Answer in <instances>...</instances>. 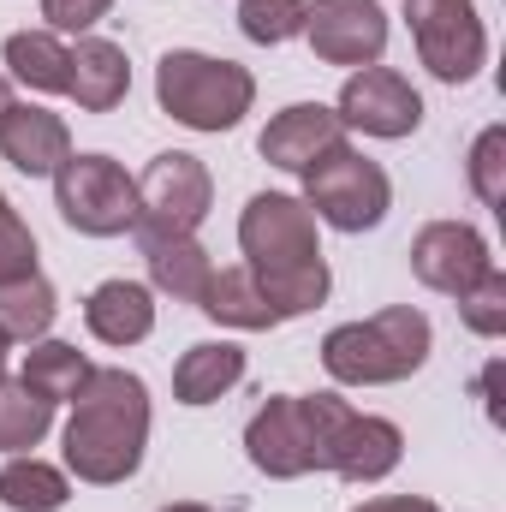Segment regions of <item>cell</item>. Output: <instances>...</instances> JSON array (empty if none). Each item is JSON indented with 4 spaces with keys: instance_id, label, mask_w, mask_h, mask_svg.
<instances>
[{
    "instance_id": "83f0119b",
    "label": "cell",
    "mask_w": 506,
    "mask_h": 512,
    "mask_svg": "<svg viewBox=\"0 0 506 512\" xmlns=\"http://www.w3.org/2000/svg\"><path fill=\"white\" fill-rule=\"evenodd\" d=\"M459 322L471 334H483V340H501L506 334V274L501 268H489L471 292H459Z\"/></svg>"
},
{
    "instance_id": "277c9868",
    "label": "cell",
    "mask_w": 506,
    "mask_h": 512,
    "mask_svg": "<svg viewBox=\"0 0 506 512\" xmlns=\"http://www.w3.org/2000/svg\"><path fill=\"white\" fill-rule=\"evenodd\" d=\"M352 405L340 393H274L245 423V453L262 477L292 483L310 471H328V441Z\"/></svg>"
},
{
    "instance_id": "9a60e30c",
    "label": "cell",
    "mask_w": 506,
    "mask_h": 512,
    "mask_svg": "<svg viewBox=\"0 0 506 512\" xmlns=\"http://www.w3.org/2000/svg\"><path fill=\"white\" fill-rule=\"evenodd\" d=\"M0 155H6L24 179H54V173L72 161V131H66L60 114L18 102V108L6 114V126H0Z\"/></svg>"
},
{
    "instance_id": "5bb4252c",
    "label": "cell",
    "mask_w": 506,
    "mask_h": 512,
    "mask_svg": "<svg viewBox=\"0 0 506 512\" xmlns=\"http://www.w3.org/2000/svg\"><path fill=\"white\" fill-rule=\"evenodd\" d=\"M334 143H346V126H340V114L334 108H322V102H292L286 114H274L262 137H256V149H262V161L268 167H280V173H304L316 155H328Z\"/></svg>"
},
{
    "instance_id": "30bf717a",
    "label": "cell",
    "mask_w": 506,
    "mask_h": 512,
    "mask_svg": "<svg viewBox=\"0 0 506 512\" xmlns=\"http://www.w3.org/2000/svg\"><path fill=\"white\" fill-rule=\"evenodd\" d=\"M334 114H340V126L346 131H364V137H387V143H399V137H411V131L423 126V96H417L411 78L393 72V66H358V72L346 78Z\"/></svg>"
},
{
    "instance_id": "44dd1931",
    "label": "cell",
    "mask_w": 506,
    "mask_h": 512,
    "mask_svg": "<svg viewBox=\"0 0 506 512\" xmlns=\"http://www.w3.org/2000/svg\"><path fill=\"white\" fill-rule=\"evenodd\" d=\"M0 54H6V72H12L24 90H36V96H66V78H72V48H66V36H54V30H12Z\"/></svg>"
},
{
    "instance_id": "8992f818",
    "label": "cell",
    "mask_w": 506,
    "mask_h": 512,
    "mask_svg": "<svg viewBox=\"0 0 506 512\" xmlns=\"http://www.w3.org/2000/svg\"><path fill=\"white\" fill-rule=\"evenodd\" d=\"M298 179H304V209L316 221H328L334 233H370L393 209V179L352 143H334Z\"/></svg>"
},
{
    "instance_id": "603a6c76",
    "label": "cell",
    "mask_w": 506,
    "mask_h": 512,
    "mask_svg": "<svg viewBox=\"0 0 506 512\" xmlns=\"http://www.w3.org/2000/svg\"><path fill=\"white\" fill-rule=\"evenodd\" d=\"M72 501V477L60 465H42L36 453H18L0 465V507L6 512H60Z\"/></svg>"
},
{
    "instance_id": "d6a6232c",
    "label": "cell",
    "mask_w": 506,
    "mask_h": 512,
    "mask_svg": "<svg viewBox=\"0 0 506 512\" xmlns=\"http://www.w3.org/2000/svg\"><path fill=\"white\" fill-rule=\"evenodd\" d=\"M161 512H215V507H197V501H179V507H161Z\"/></svg>"
},
{
    "instance_id": "484cf974",
    "label": "cell",
    "mask_w": 506,
    "mask_h": 512,
    "mask_svg": "<svg viewBox=\"0 0 506 512\" xmlns=\"http://www.w3.org/2000/svg\"><path fill=\"white\" fill-rule=\"evenodd\" d=\"M304 12H310V0H239V30L262 48H280V42L304 36Z\"/></svg>"
},
{
    "instance_id": "ba28073f",
    "label": "cell",
    "mask_w": 506,
    "mask_h": 512,
    "mask_svg": "<svg viewBox=\"0 0 506 512\" xmlns=\"http://www.w3.org/2000/svg\"><path fill=\"white\" fill-rule=\"evenodd\" d=\"M405 24L417 42V60L441 84H471L489 60V30L477 18V0H405Z\"/></svg>"
},
{
    "instance_id": "2e32d148",
    "label": "cell",
    "mask_w": 506,
    "mask_h": 512,
    "mask_svg": "<svg viewBox=\"0 0 506 512\" xmlns=\"http://www.w3.org/2000/svg\"><path fill=\"white\" fill-rule=\"evenodd\" d=\"M66 96H72L84 114H114V108L131 96V60H126V48H120V42H108V36H78Z\"/></svg>"
},
{
    "instance_id": "e0dca14e",
    "label": "cell",
    "mask_w": 506,
    "mask_h": 512,
    "mask_svg": "<svg viewBox=\"0 0 506 512\" xmlns=\"http://www.w3.org/2000/svg\"><path fill=\"white\" fill-rule=\"evenodd\" d=\"M137 245H143V262H149V286L167 292L173 304H197L215 262L197 245V233H143L137 227Z\"/></svg>"
},
{
    "instance_id": "f1b7e54d",
    "label": "cell",
    "mask_w": 506,
    "mask_h": 512,
    "mask_svg": "<svg viewBox=\"0 0 506 512\" xmlns=\"http://www.w3.org/2000/svg\"><path fill=\"white\" fill-rule=\"evenodd\" d=\"M24 274H36V233L18 221V209L0 191V286L6 280H24Z\"/></svg>"
},
{
    "instance_id": "d6986e66",
    "label": "cell",
    "mask_w": 506,
    "mask_h": 512,
    "mask_svg": "<svg viewBox=\"0 0 506 512\" xmlns=\"http://www.w3.org/2000/svg\"><path fill=\"white\" fill-rule=\"evenodd\" d=\"M197 310H203L209 322H221V328H239V334H262V328L280 322L274 304H268V292L256 286V274L245 262H239V268H215L209 286H203V298H197Z\"/></svg>"
},
{
    "instance_id": "f546056e",
    "label": "cell",
    "mask_w": 506,
    "mask_h": 512,
    "mask_svg": "<svg viewBox=\"0 0 506 512\" xmlns=\"http://www.w3.org/2000/svg\"><path fill=\"white\" fill-rule=\"evenodd\" d=\"M108 6L114 0H42V18H48L54 36H84L108 18Z\"/></svg>"
},
{
    "instance_id": "4316f807",
    "label": "cell",
    "mask_w": 506,
    "mask_h": 512,
    "mask_svg": "<svg viewBox=\"0 0 506 512\" xmlns=\"http://www.w3.org/2000/svg\"><path fill=\"white\" fill-rule=\"evenodd\" d=\"M465 173H471V191L483 209H506V126H489L471 143Z\"/></svg>"
},
{
    "instance_id": "836d02e7",
    "label": "cell",
    "mask_w": 506,
    "mask_h": 512,
    "mask_svg": "<svg viewBox=\"0 0 506 512\" xmlns=\"http://www.w3.org/2000/svg\"><path fill=\"white\" fill-rule=\"evenodd\" d=\"M0 382H6V340H0Z\"/></svg>"
},
{
    "instance_id": "ffe728a7",
    "label": "cell",
    "mask_w": 506,
    "mask_h": 512,
    "mask_svg": "<svg viewBox=\"0 0 506 512\" xmlns=\"http://www.w3.org/2000/svg\"><path fill=\"white\" fill-rule=\"evenodd\" d=\"M239 382H245V352L233 340H203L173 364V399L179 405H215Z\"/></svg>"
},
{
    "instance_id": "6da1fadb",
    "label": "cell",
    "mask_w": 506,
    "mask_h": 512,
    "mask_svg": "<svg viewBox=\"0 0 506 512\" xmlns=\"http://www.w3.org/2000/svg\"><path fill=\"white\" fill-rule=\"evenodd\" d=\"M239 251L256 286L268 292L274 316H310L328 298V256L316 239V215L304 209V197L286 191H256L239 215Z\"/></svg>"
},
{
    "instance_id": "d4e9b609",
    "label": "cell",
    "mask_w": 506,
    "mask_h": 512,
    "mask_svg": "<svg viewBox=\"0 0 506 512\" xmlns=\"http://www.w3.org/2000/svg\"><path fill=\"white\" fill-rule=\"evenodd\" d=\"M54 429V405L24 382H0V453H30Z\"/></svg>"
},
{
    "instance_id": "ac0fdd59",
    "label": "cell",
    "mask_w": 506,
    "mask_h": 512,
    "mask_svg": "<svg viewBox=\"0 0 506 512\" xmlns=\"http://www.w3.org/2000/svg\"><path fill=\"white\" fill-rule=\"evenodd\" d=\"M84 328L102 346H137L155 334V292L143 280H102L84 298Z\"/></svg>"
},
{
    "instance_id": "5b68a950",
    "label": "cell",
    "mask_w": 506,
    "mask_h": 512,
    "mask_svg": "<svg viewBox=\"0 0 506 512\" xmlns=\"http://www.w3.org/2000/svg\"><path fill=\"white\" fill-rule=\"evenodd\" d=\"M155 102L167 120L191 131H233L256 102V78L239 60H215L197 48H173L155 66Z\"/></svg>"
},
{
    "instance_id": "4fadbf2b",
    "label": "cell",
    "mask_w": 506,
    "mask_h": 512,
    "mask_svg": "<svg viewBox=\"0 0 506 512\" xmlns=\"http://www.w3.org/2000/svg\"><path fill=\"white\" fill-rule=\"evenodd\" d=\"M399 459H405L399 423L370 417V411H346L334 441H328V471L346 477V483H381V477L399 471Z\"/></svg>"
},
{
    "instance_id": "3957f363",
    "label": "cell",
    "mask_w": 506,
    "mask_h": 512,
    "mask_svg": "<svg viewBox=\"0 0 506 512\" xmlns=\"http://www.w3.org/2000/svg\"><path fill=\"white\" fill-rule=\"evenodd\" d=\"M429 346H435L429 316L411 304H393L370 322H340L322 340V370L340 387H387L417 376L429 364Z\"/></svg>"
},
{
    "instance_id": "cb8c5ba5",
    "label": "cell",
    "mask_w": 506,
    "mask_h": 512,
    "mask_svg": "<svg viewBox=\"0 0 506 512\" xmlns=\"http://www.w3.org/2000/svg\"><path fill=\"white\" fill-rule=\"evenodd\" d=\"M90 376H96V364H90L78 346H66V340H36V346L24 352V376H18V382L36 387L48 405H66V399L84 393Z\"/></svg>"
},
{
    "instance_id": "52a82bcc",
    "label": "cell",
    "mask_w": 506,
    "mask_h": 512,
    "mask_svg": "<svg viewBox=\"0 0 506 512\" xmlns=\"http://www.w3.org/2000/svg\"><path fill=\"white\" fill-rule=\"evenodd\" d=\"M54 209L84 239H120L137 227V179L114 155H72L54 173Z\"/></svg>"
},
{
    "instance_id": "7402d4cb",
    "label": "cell",
    "mask_w": 506,
    "mask_h": 512,
    "mask_svg": "<svg viewBox=\"0 0 506 512\" xmlns=\"http://www.w3.org/2000/svg\"><path fill=\"white\" fill-rule=\"evenodd\" d=\"M54 316H60V298H54V286H48L42 274H24V280H6V286H0V340H6V346H36V340H48Z\"/></svg>"
},
{
    "instance_id": "8fae6325",
    "label": "cell",
    "mask_w": 506,
    "mask_h": 512,
    "mask_svg": "<svg viewBox=\"0 0 506 512\" xmlns=\"http://www.w3.org/2000/svg\"><path fill=\"white\" fill-rule=\"evenodd\" d=\"M304 36L322 66H381L387 54V12L381 0H316L304 12Z\"/></svg>"
},
{
    "instance_id": "1f68e13d",
    "label": "cell",
    "mask_w": 506,
    "mask_h": 512,
    "mask_svg": "<svg viewBox=\"0 0 506 512\" xmlns=\"http://www.w3.org/2000/svg\"><path fill=\"white\" fill-rule=\"evenodd\" d=\"M12 108H18V102H12V84L0 78V126H6V114H12Z\"/></svg>"
},
{
    "instance_id": "7a4b0ae2",
    "label": "cell",
    "mask_w": 506,
    "mask_h": 512,
    "mask_svg": "<svg viewBox=\"0 0 506 512\" xmlns=\"http://www.w3.org/2000/svg\"><path fill=\"white\" fill-rule=\"evenodd\" d=\"M149 447V387L131 370H96L66 417V471L78 483L114 489L137 477Z\"/></svg>"
},
{
    "instance_id": "4dcf8cb0",
    "label": "cell",
    "mask_w": 506,
    "mask_h": 512,
    "mask_svg": "<svg viewBox=\"0 0 506 512\" xmlns=\"http://www.w3.org/2000/svg\"><path fill=\"white\" fill-rule=\"evenodd\" d=\"M352 512H441L435 501H423V495H381V501H364V507Z\"/></svg>"
},
{
    "instance_id": "7c38bea8",
    "label": "cell",
    "mask_w": 506,
    "mask_h": 512,
    "mask_svg": "<svg viewBox=\"0 0 506 512\" xmlns=\"http://www.w3.org/2000/svg\"><path fill=\"white\" fill-rule=\"evenodd\" d=\"M489 268H495L489 239H483L471 221H429V227L411 239V274H417L429 292L459 298V292H471Z\"/></svg>"
},
{
    "instance_id": "9c48e42d",
    "label": "cell",
    "mask_w": 506,
    "mask_h": 512,
    "mask_svg": "<svg viewBox=\"0 0 506 512\" xmlns=\"http://www.w3.org/2000/svg\"><path fill=\"white\" fill-rule=\"evenodd\" d=\"M209 203H215V179L185 149H161L137 179V227L143 233H197Z\"/></svg>"
}]
</instances>
